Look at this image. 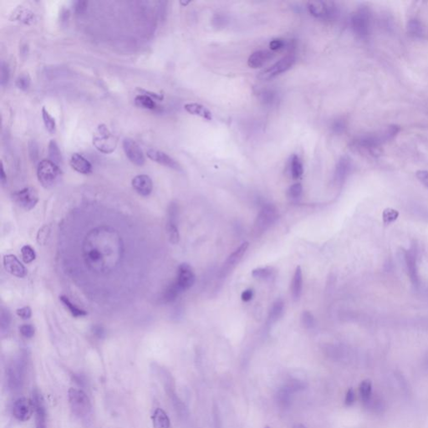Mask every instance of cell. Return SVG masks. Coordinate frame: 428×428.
I'll return each instance as SVG.
<instances>
[{
	"label": "cell",
	"mask_w": 428,
	"mask_h": 428,
	"mask_svg": "<svg viewBox=\"0 0 428 428\" xmlns=\"http://www.w3.org/2000/svg\"><path fill=\"white\" fill-rule=\"evenodd\" d=\"M360 393L365 403L372 397V384L369 380H365L360 386Z\"/></svg>",
	"instance_id": "obj_42"
},
{
	"label": "cell",
	"mask_w": 428,
	"mask_h": 428,
	"mask_svg": "<svg viewBox=\"0 0 428 428\" xmlns=\"http://www.w3.org/2000/svg\"><path fill=\"white\" fill-rule=\"evenodd\" d=\"M346 121L342 118H337L333 120L331 124V130L334 133L342 134L346 129Z\"/></svg>",
	"instance_id": "obj_48"
},
{
	"label": "cell",
	"mask_w": 428,
	"mask_h": 428,
	"mask_svg": "<svg viewBox=\"0 0 428 428\" xmlns=\"http://www.w3.org/2000/svg\"><path fill=\"white\" fill-rule=\"evenodd\" d=\"M287 46H288V44L286 43V41L281 40V39H275V40H272L269 43V47L273 52L281 51V50L285 48Z\"/></svg>",
	"instance_id": "obj_53"
},
{
	"label": "cell",
	"mask_w": 428,
	"mask_h": 428,
	"mask_svg": "<svg viewBox=\"0 0 428 428\" xmlns=\"http://www.w3.org/2000/svg\"><path fill=\"white\" fill-rule=\"evenodd\" d=\"M407 33L414 40H424L428 38V30L421 19H410L407 23Z\"/></svg>",
	"instance_id": "obj_22"
},
{
	"label": "cell",
	"mask_w": 428,
	"mask_h": 428,
	"mask_svg": "<svg viewBox=\"0 0 428 428\" xmlns=\"http://www.w3.org/2000/svg\"><path fill=\"white\" fill-rule=\"evenodd\" d=\"M284 302L281 300H276L275 302L273 303V305H272L269 314H268V321L270 323H274L278 321V319L280 318L284 313Z\"/></svg>",
	"instance_id": "obj_35"
},
{
	"label": "cell",
	"mask_w": 428,
	"mask_h": 428,
	"mask_svg": "<svg viewBox=\"0 0 428 428\" xmlns=\"http://www.w3.org/2000/svg\"><path fill=\"white\" fill-rule=\"evenodd\" d=\"M275 57V53L267 50L257 51L252 54L248 59V64L252 69H259L265 66V64L272 60Z\"/></svg>",
	"instance_id": "obj_21"
},
{
	"label": "cell",
	"mask_w": 428,
	"mask_h": 428,
	"mask_svg": "<svg viewBox=\"0 0 428 428\" xmlns=\"http://www.w3.org/2000/svg\"><path fill=\"white\" fill-rule=\"evenodd\" d=\"M32 401L35 407V428H47L45 400L42 394L37 388H35L33 391Z\"/></svg>",
	"instance_id": "obj_16"
},
{
	"label": "cell",
	"mask_w": 428,
	"mask_h": 428,
	"mask_svg": "<svg viewBox=\"0 0 428 428\" xmlns=\"http://www.w3.org/2000/svg\"><path fill=\"white\" fill-rule=\"evenodd\" d=\"M86 263L94 268H104V265L108 264V260L111 259L110 255L112 254L113 250L110 249V244H89L86 245Z\"/></svg>",
	"instance_id": "obj_3"
},
{
	"label": "cell",
	"mask_w": 428,
	"mask_h": 428,
	"mask_svg": "<svg viewBox=\"0 0 428 428\" xmlns=\"http://www.w3.org/2000/svg\"><path fill=\"white\" fill-rule=\"evenodd\" d=\"M295 61H296V58L294 54H288L274 63L272 66L268 68L267 70H265L264 72L261 73L260 78L262 80L273 79L290 70Z\"/></svg>",
	"instance_id": "obj_11"
},
{
	"label": "cell",
	"mask_w": 428,
	"mask_h": 428,
	"mask_svg": "<svg viewBox=\"0 0 428 428\" xmlns=\"http://www.w3.org/2000/svg\"><path fill=\"white\" fill-rule=\"evenodd\" d=\"M61 169L50 159H44L38 163V180L41 186L46 189L55 187L61 179Z\"/></svg>",
	"instance_id": "obj_2"
},
{
	"label": "cell",
	"mask_w": 428,
	"mask_h": 428,
	"mask_svg": "<svg viewBox=\"0 0 428 428\" xmlns=\"http://www.w3.org/2000/svg\"><path fill=\"white\" fill-rule=\"evenodd\" d=\"M153 428H171V421L166 412L160 408L155 410L153 415Z\"/></svg>",
	"instance_id": "obj_28"
},
{
	"label": "cell",
	"mask_w": 428,
	"mask_h": 428,
	"mask_svg": "<svg viewBox=\"0 0 428 428\" xmlns=\"http://www.w3.org/2000/svg\"><path fill=\"white\" fill-rule=\"evenodd\" d=\"M12 198L14 204L25 211H30L35 209L39 202V193L37 189L33 187H24L21 190L13 193Z\"/></svg>",
	"instance_id": "obj_10"
},
{
	"label": "cell",
	"mask_w": 428,
	"mask_h": 428,
	"mask_svg": "<svg viewBox=\"0 0 428 428\" xmlns=\"http://www.w3.org/2000/svg\"><path fill=\"white\" fill-rule=\"evenodd\" d=\"M21 254L23 260L25 264H30L34 262L36 259V253L35 249L30 245H24L22 247Z\"/></svg>",
	"instance_id": "obj_39"
},
{
	"label": "cell",
	"mask_w": 428,
	"mask_h": 428,
	"mask_svg": "<svg viewBox=\"0 0 428 428\" xmlns=\"http://www.w3.org/2000/svg\"><path fill=\"white\" fill-rule=\"evenodd\" d=\"M92 143L97 151L104 154H111L117 147V140L105 124L97 126L93 135Z\"/></svg>",
	"instance_id": "obj_5"
},
{
	"label": "cell",
	"mask_w": 428,
	"mask_h": 428,
	"mask_svg": "<svg viewBox=\"0 0 428 428\" xmlns=\"http://www.w3.org/2000/svg\"><path fill=\"white\" fill-rule=\"evenodd\" d=\"M177 217H178V207L177 204H170L167 211V221H166V233L168 235L169 241L172 244L179 243L180 234L177 227Z\"/></svg>",
	"instance_id": "obj_13"
},
{
	"label": "cell",
	"mask_w": 428,
	"mask_h": 428,
	"mask_svg": "<svg viewBox=\"0 0 428 428\" xmlns=\"http://www.w3.org/2000/svg\"><path fill=\"white\" fill-rule=\"evenodd\" d=\"M400 131V126L391 125L376 133L367 134L357 137L352 142V147L363 154L376 157L380 155V146L393 139Z\"/></svg>",
	"instance_id": "obj_1"
},
{
	"label": "cell",
	"mask_w": 428,
	"mask_h": 428,
	"mask_svg": "<svg viewBox=\"0 0 428 428\" xmlns=\"http://www.w3.org/2000/svg\"><path fill=\"white\" fill-rule=\"evenodd\" d=\"M94 334H96L98 338H102L104 336L105 332L102 327L97 326L95 327L94 329Z\"/></svg>",
	"instance_id": "obj_60"
},
{
	"label": "cell",
	"mask_w": 428,
	"mask_h": 428,
	"mask_svg": "<svg viewBox=\"0 0 428 428\" xmlns=\"http://www.w3.org/2000/svg\"><path fill=\"white\" fill-rule=\"evenodd\" d=\"M19 333L23 337L26 338V339H31L35 336V327L30 324H23L19 327Z\"/></svg>",
	"instance_id": "obj_50"
},
{
	"label": "cell",
	"mask_w": 428,
	"mask_h": 428,
	"mask_svg": "<svg viewBox=\"0 0 428 428\" xmlns=\"http://www.w3.org/2000/svg\"><path fill=\"white\" fill-rule=\"evenodd\" d=\"M248 248H249V243L245 242L244 244H241L240 246L238 247L233 254L228 256L227 260L223 264L222 270H221L222 277L227 276L228 273H230V271L233 270V268L236 267V265L240 262L242 258L244 257V254L246 253Z\"/></svg>",
	"instance_id": "obj_19"
},
{
	"label": "cell",
	"mask_w": 428,
	"mask_h": 428,
	"mask_svg": "<svg viewBox=\"0 0 428 428\" xmlns=\"http://www.w3.org/2000/svg\"><path fill=\"white\" fill-rule=\"evenodd\" d=\"M303 187L300 183H294L288 189V196L290 198H300L302 194Z\"/></svg>",
	"instance_id": "obj_51"
},
{
	"label": "cell",
	"mask_w": 428,
	"mask_h": 428,
	"mask_svg": "<svg viewBox=\"0 0 428 428\" xmlns=\"http://www.w3.org/2000/svg\"><path fill=\"white\" fill-rule=\"evenodd\" d=\"M3 268L11 275L17 278H24L27 275L26 268L22 264L18 258L13 254L4 255L3 259Z\"/></svg>",
	"instance_id": "obj_18"
},
{
	"label": "cell",
	"mask_w": 428,
	"mask_h": 428,
	"mask_svg": "<svg viewBox=\"0 0 428 428\" xmlns=\"http://www.w3.org/2000/svg\"><path fill=\"white\" fill-rule=\"evenodd\" d=\"M259 98L263 105L267 107H273L278 102V93L272 89H264L259 94Z\"/></svg>",
	"instance_id": "obj_29"
},
{
	"label": "cell",
	"mask_w": 428,
	"mask_h": 428,
	"mask_svg": "<svg viewBox=\"0 0 428 428\" xmlns=\"http://www.w3.org/2000/svg\"></svg>",
	"instance_id": "obj_62"
},
{
	"label": "cell",
	"mask_w": 428,
	"mask_h": 428,
	"mask_svg": "<svg viewBox=\"0 0 428 428\" xmlns=\"http://www.w3.org/2000/svg\"><path fill=\"white\" fill-rule=\"evenodd\" d=\"M131 186L136 193L142 197H148L153 190V180L147 175H138L131 181Z\"/></svg>",
	"instance_id": "obj_20"
},
{
	"label": "cell",
	"mask_w": 428,
	"mask_h": 428,
	"mask_svg": "<svg viewBox=\"0 0 428 428\" xmlns=\"http://www.w3.org/2000/svg\"><path fill=\"white\" fill-rule=\"evenodd\" d=\"M273 274V268H255L252 272V275L254 278H260V279L270 278Z\"/></svg>",
	"instance_id": "obj_38"
},
{
	"label": "cell",
	"mask_w": 428,
	"mask_h": 428,
	"mask_svg": "<svg viewBox=\"0 0 428 428\" xmlns=\"http://www.w3.org/2000/svg\"><path fill=\"white\" fill-rule=\"evenodd\" d=\"M213 26L216 29H222L227 24V18L224 14L222 13H215L213 19H212Z\"/></svg>",
	"instance_id": "obj_47"
},
{
	"label": "cell",
	"mask_w": 428,
	"mask_h": 428,
	"mask_svg": "<svg viewBox=\"0 0 428 428\" xmlns=\"http://www.w3.org/2000/svg\"><path fill=\"white\" fill-rule=\"evenodd\" d=\"M30 84H31V79H30V75H27V74L19 75V77L17 78L16 82H15L17 88L23 91H27L28 89L30 88Z\"/></svg>",
	"instance_id": "obj_45"
},
{
	"label": "cell",
	"mask_w": 428,
	"mask_h": 428,
	"mask_svg": "<svg viewBox=\"0 0 428 428\" xmlns=\"http://www.w3.org/2000/svg\"><path fill=\"white\" fill-rule=\"evenodd\" d=\"M59 300L61 301V303L63 304L64 307L66 308V310H68V311L72 315V316L75 317V318L84 317V316H87V312H86V311H84L82 309H80V308L77 307L76 305H74V304L70 301V299L66 297V296H64V295L59 296Z\"/></svg>",
	"instance_id": "obj_31"
},
{
	"label": "cell",
	"mask_w": 428,
	"mask_h": 428,
	"mask_svg": "<svg viewBox=\"0 0 428 428\" xmlns=\"http://www.w3.org/2000/svg\"><path fill=\"white\" fill-rule=\"evenodd\" d=\"M307 8L312 16L323 21L334 20L340 14L336 3L331 1H311L308 2Z\"/></svg>",
	"instance_id": "obj_7"
},
{
	"label": "cell",
	"mask_w": 428,
	"mask_h": 428,
	"mask_svg": "<svg viewBox=\"0 0 428 428\" xmlns=\"http://www.w3.org/2000/svg\"><path fill=\"white\" fill-rule=\"evenodd\" d=\"M406 262H407V269H408L411 280L413 284L418 285L419 283V278H418V268H417V257L414 250H409L406 253Z\"/></svg>",
	"instance_id": "obj_25"
},
{
	"label": "cell",
	"mask_w": 428,
	"mask_h": 428,
	"mask_svg": "<svg viewBox=\"0 0 428 428\" xmlns=\"http://www.w3.org/2000/svg\"><path fill=\"white\" fill-rule=\"evenodd\" d=\"M11 321H12V316L8 310L6 309H2L1 311V330L2 332H5L8 330L10 327Z\"/></svg>",
	"instance_id": "obj_44"
},
{
	"label": "cell",
	"mask_w": 428,
	"mask_h": 428,
	"mask_svg": "<svg viewBox=\"0 0 428 428\" xmlns=\"http://www.w3.org/2000/svg\"><path fill=\"white\" fill-rule=\"evenodd\" d=\"M292 392L288 388L284 387L279 389L278 393L276 395V400L279 407L282 408H287L291 404Z\"/></svg>",
	"instance_id": "obj_34"
},
{
	"label": "cell",
	"mask_w": 428,
	"mask_h": 428,
	"mask_svg": "<svg viewBox=\"0 0 428 428\" xmlns=\"http://www.w3.org/2000/svg\"><path fill=\"white\" fill-rule=\"evenodd\" d=\"M181 293H182V292L180 290L177 284H176L175 282H173V283L170 284V285L166 288V290L164 291L162 299H163L164 301L166 303L173 302L174 300H176L177 296H178Z\"/></svg>",
	"instance_id": "obj_37"
},
{
	"label": "cell",
	"mask_w": 428,
	"mask_h": 428,
	"mask_svg": "<svg viewBox=\"0 0 428 428\" xmlns=\"http://www.w3.org/2000/svg\"><path fill=\"white\" fill-rule=\"evenodd\" d=\"M12 411L13 417L16 418L17 420L19 422H27L32 417L35 407L32 400L26 397H21L17 399L16 401L13 402Z\"/></svg>",
	"instance_id": "obj_14"
},
{
	"label": "cell",
	"mask_w": 428,
	"mask_h": 428,
	"mask_svg": "<svg viewBox=\"0 0 428 428\" xmlns=\"http://www.w3.org/2000/svg\"><path fill=\"white\" fill-rule=\"evenodd\" d=\"M196 276L193 268L187 263L179 265L177 269V278L175 283L177 284L181 292L190 289L195 284Z\"/></svg>",
	"instance_id": "obj_15"
},
{
	"label": "cell",
	"mask_w": 428,
	"mask_h": 428,
	"mask_svg": "<svg viewBox=\"0 0 428 428\" xmlns=\"http://www.w3.org/2000/svg\"><path fill=\"white\" fill-rule=\"evenodd\" d=\"M26 372V363L23 358H19L8 367L7 371V381L8 387L13 391H18L24 385Z\"/></svg>",
	"instance_id": "obj_9"
},
{
	"label": "cell",
	"mask_w": 428,
	"mask_h": 428,
	"mask_svg": "<svg viewBox=\"0 0 428 428\" xmlns=\"http://www.w3.org/2000/svg\"><path fill=\"white\" fill-rule=\"evenodd\" d=\"M278 218V210L271 204H266L260 210L254 226V234L260 236L274 223Z\"/></svg>",
	"instance_id": "obj_8"
},
{
	"label": "cell",
	"mask_w": 428,
	"mask_h": 428,
	"mask_svg": "<svg viewBox=\"0 0 428 428\" xmlns=\"http://www.w3.org/2000/svg\"><path fill=\"white\" fill-rule=\"evenodd\" d=\"M417 177L423 185L428 187V171H418L417 172Z\"/></svg>",
	"instance_id": "obj_56"
},
{
	"label": "cell",
	"mask_w": 428,
	"mask_h": 428,
	"mask_svg": "<svg viewBox=\"0 0 428 428\" xmlns=\"http://www.w3.org/2000/svg\"><path fill=\"white\" fill-rule=\"evenodd\" d=\"M303 289V275L301 268H296L291 284L292 297L295 301L300 300Z\"/></svg>",
	"instance_id": "obj_27"
},
{
	"label": "cell",
	"mask_w": 428,
	"mask_h": 428,
	"mask_svg": "<svg viewBox=\"0 0 428 428\" xmlns=\"http://www.w3.org/2000/svg\"><path fill=\"white\" fill-rule=\"evenodd\" d=\"M284 386L288 388L289 391H291L292 393H294V392H297V391L304 390L305 388V384L303 380H298V379H291V380H289L288 381V383Z\"/></svg>",
	"instance_id": "obj_46"
},
{
	"label": "cell",
	"mask_w": 428,
	"mask_h": 428,
	"mask_svg": "<svg viewBox=\"0 0 428 428\" xmlns=\"http://www.w3.org/2000/svg\"><path fill=\"white\" fill-rule=\"evenodd\" d=\"M351 30L356 37L365 40L369 36L372 29V15L366 7L359 8L351 18Z\"/></svg>",
	"instance_id": "obj_6"
},
{
	"label": "cell",
	"mask_w": 428,
	"mask_h": 428,
	"mask_svg": "<svg viewBox=\"0 0 428 428\" xmlns=\"http://www.w3.org/2000/svg\"><path fill=\"white\" fill-rule=\"evenodd\" d=\"M253 296H254V292H253V290L252 289H246V290H244L242 293L241 298H242V300L244 301V302H249V301H250L253 299Z\"/></svg>",
	"instance_id": "obj_58"
},
{
	"label": "cell",
	"mask_w": 428,
	"mask_h": 428,
	"mask_svg": "<svg viewBox=\"0 0 428 428\" xmlns=\"http://www.w3.org/2000/svg\"><path fill=\"white\" fill-rule=\"evenodd\" d=\"M41 113H42V119H43L44 125H45L46 131H48L49 133H55V131H56V123H55L54 118L50 114L48 110H46V108L45 107L42 108Z\"/></svg>",
	"instance_id": "obj_36"
},
{
	"label": "cell",
	"mask_w": 428,
	"mask_h": 428,
	"mask_svg": "<svg viewBox=\"0 0 428 428\" xmlns=\"http://www.w3.org/2000/svg\"><path fill=\"white\" fill-rule=\"evenodd\" d=\"M302 324L305 328H312L315 325V318L309 311H305L301 316Z\"/></svg>",
	"instance_id": "obj_52"
},
{
	"label": "cell",
	"mask_w": 428,
	"mask_h": 428,
	"mask_svg": "<svg viewBox=\"0 0 428 428\" xmlns=\"http://www.w3.org/2000/svg\"><path fill=\"white\" fill-rule=\"evenodd\" d=\"M17 316L23 319V320H29L32 316V310L30 306H24V307L18 309L16 311Z\"/></svg>",
	"instance_id": "obj_54"
},
{
	"label": "cell",
	"mask_w": 428,
	"mask_h": 428,
	"mask_svg": "<svg viewBox=\"0 0 428 428\" xmlns=\"http://www.w3.org/2000/svg\"><path fill=\"white\" fill-rule=\"evenodd\" d=\"M355 399H356L355 392H354L352 389H350V390L347 391L346 396H345V405H346V406H351V405L353 404L354 402H355Z\"/></svg>",
	"instance_id": "obj_57"
},
{
	"label": "cell",
	"mask_w": 428,
	"mask_h": 428,
	"mask_svg": "<svg viewBox=\"0 0 428 428\" xmlns=\"http://www.w3.org/2000/svg\"><path fill=\"white\" fill-rule=\"evenodd\" d=\"M0 179H1V183H2V185L5 184L6 182H7V176H6L5 171H4L3 162L1 164V174H0Z\"/></svg>",
	"instance_id": "obj_59"
},
{
	"label": "cell",
	"mask_w": 428,
	"mask_h": 428,
	"mask_svg": "<svg viewBox=\"0 0 428 428\" xmlns=\"http://www.w3.org/2000/svg\"><path fill=\"white\" fill-rule=\"evenodd\" d=\"M294 428H306V427L303 425V424H296V425L294 426Z\"/></svg>",
	"instance_id": "obj_61"
},
{
	"label": "cell",
	"mask_w": 428,
	"mask_h": 428,
	"mask_svg": "<svg viewBox=\"0 0 428 428\" xmlns=\"http://www.w3.org/2000/svg\"><path fill=\"white\" fill-rule=\"evenodd\" d=\"M48 154L49 159L51 161H53L54 163L56 164L58 166L62 164L63 158H62L61 151L54 140H51L49 143Z\"/></svg>",
	"instance_id": "obj_33"
},
{
	"label": "cell",
	"mask_w": 428,
	"mask_h": 428,
	"mask_svg": "<svg viewBox=\"0 0 428 428\" xmlns=\"http://www.w3.org/2000/svg\"><path fill=\"white\" fill-rule=\"evenodd\" d=\"M289 169H290L292 177L294 179H299L304 173V166H303L302 161L300 160V158L295 154L292 156L291 159H290Z\"/></svg>",
	"instance_id": "obj_32"
},
{
	"label": "cell",
	"mask_w": 428,
	"mask_h": 428,
	"mask_svg": "<svg viewBox=\"0 0 428 428\" xmlns=\"http://www.w3.org/2000/svg\"><path fill=\"white\" fill-rule=\"evenodd\" d=\"M184 109L191 115H198L207 120H211L213 119L211 111L203 105L198 103H187L185 105Z\"/></svg>",
	"instance_id": "obj_26"
},
{
	"label": "cell",
	"mask_w": 428,
	"mask_h": 428,
	"mask_svg": "<svg viewBox=\"0 0 428 428\" xmlns=\"http://www.w3.org/2000/svg\"><path fill=\"white\" fill-rule=\"evenodd\" d=\"M51 226L50 225H44L43 227L40 228L37 233V243L40 245H46L47 244L50 235H51Z\"/></svg>",
	"instance_id": "obj_40"
},
{
	"label": "cell",
	"mask_w": 428,
	"mask_h": 428,
	"mask_svg": "<svg viewBox=\"0 0 428 428\" xmlns=\"http://www.w3.org/2000/svg\"><path fill=\"white\" fill-rule=\"evenodd\" d=\"M383 221L385 223H391V222H393L395 220L397 219V217L399 216L398 212L395 210V209H386L384 210L383 212Z\"/></svg>",
	"instance_id": "obj_49"
},
{
	"label": "cell",
	"mask_w": 428,
	"mask_h": 428,
	"mask_svg": "<svg viewBox=\"0 0 428 428\" xmlns=\"http://www.w3.org/2000/svg\"><path fill=\"white\" fill-rule=\"evenodd\" d=\"M88 3L86 1H76L75 3V11L77 14H81L83 13L87 8Z\"/></svg>",
	"instance_id": "obj_55"
},
{
	"label": "cell",
	"mask_w": 428,
	"mask_h": 428,
	"mask_svg": "<svg viewBox=\"0 0 428 428\" xmlns=\"http://www.w3.org/2000/svg\"><path fill=\"white\" fill-rule=\"evenodd\" d=\"M135 104L137 105V107L145 109V110H155L158 108L155 100L153 99L149 96L144 95V94L138 95L136 97Z\"/></svg>",
	"instance_id": "obj_30"
},
{
	"label": "cell",
	"mask_w": 428,
	"mask_h": 428,
	"mask_svg": "<svg viewBox=\"0 0 428 428\" xmlns=\"http://www.w3.org/2000/svg\"><path fill=\"white\" fill-rule=\"evenodd\" d=\"M70 165L72 169L79 173L88 175L92 172L93 167L91 162L79 153H74L70 160Z\"/></svg>",
	"instance_id": "obj_24"
},
{
	"label": "cell",
	"mask_w": 428,
	"mask_h": 428,
	"mask_svg": "<svg viewBox=\"0 0 428 428\" xmlns=\"http://www.w3.org/2000/svg\"><path fill=\"white\" fill-rule=\"evenodd\" d=\"M352 168V162L350 158L344 156L340 158L335 166L334 171V181L336 183H343L345 180L347 178L349 174L351 172Z\"/></svg>",
	"instance_id": "obj_23"
},
{
	"label": "cell",
	"mask_w": 428,
	"mask_h": 428,
	"mask_svg": "<svg viewBox=\"0 0 428 428\" xmlns=\"http://www.w3.org/2000/svg\"><path fill=\"white\" fill-rule=\"evenodd\" d=\"M147 158L151 160L155 161L157 163L160 164L161 166H166L168 168L172 169L175 171H182V166L177 160H174L168 154L164 153L162 151L157 150V149H149L147 152Z\"/></svg>",
	"instance_id": "obj_17"
},
{
	"label": "cell",
	"mask_w": 428,
	"mask_h": 428,
	"mask_svg": "<svg viewBox=\"0 0 428 428\" xmlns=\"http://www.w3.org/2000/svg\"><path fill=\"white\" fill-rule=\"evenodd\" d=\"M68 400L73 414L79 418H85L91 414V400L87 394L77 388H70L68 391Z\"/></svg>",
	"instance_id": "obj_4"
},
{
	"label": "cell",
	"mask_w": 428,
	"mask_h": 428,
	"mask_svg": "<svg viewBox=\"0 0 428 428\" xmlns=\"http://www.w3.org/2000/svg\"><path fill=\"white\" fill-rule=\"evenodd\" d=\"M124 153L131 163L137 166H142L146 162V158L142 148L137 142L130 138H125L122 142Z\"/></svg>",
	"instance_id": "obj_12"
},
{
	"label": "cell",
	"mask_w": 428,
	"mask_h": 428,
	"mask_svg": "<svg viewBox=\"0 0 428 428\" xmlns=\"http://www.w3.org/2000/svg\"><path fill=\"white\" fill-rule=\"evenodd\" d=\"M10 77V70L9 66L6 62H1V69H0V84L1 86H4L7 85Z\"/></svg>",
	"instance_id": "obj_43"
},
{
	"label": "cell",
	"mask_w": 428,
	"mask_h": 428,
	"mask_svg": "<svg viewBox=\"0 0 428 428\" xmlns=\"http://www.w3.org/2000/svg\"><path fill=\"white\" fill-rule=\"evenodd\" d=\"M28 151H29L30 159L34 163L37 162L39 160V158H40V149H39V145L35 140H30L29 142Z\"/></svg>",
	"instance_id": "obj_41"
}]
</instances>
